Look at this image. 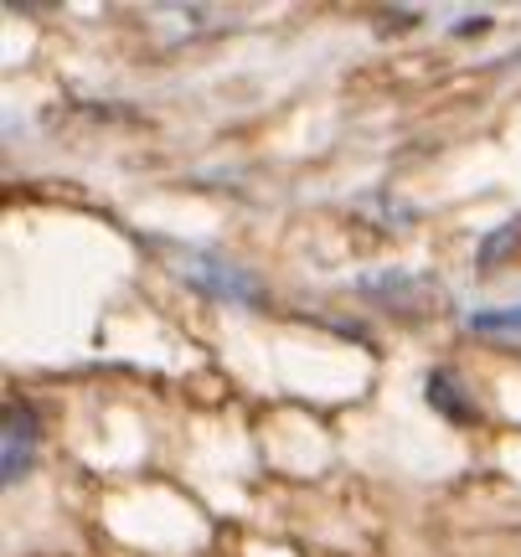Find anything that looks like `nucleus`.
Returning <instances> with one entry per match:
<instances>
[{
  "label": "nucleus",
  "mask_w": 521,
  "mask_h": 557,
  "mask_svg": "<svg viewBox=\"0 0 521 557\" xmlns=\"http://www.w3.org/2000/svg\"><path fill=\"white\" fill-rule=\"evenodd\" d=\"M32 449H37V413L21 398L5 403V438H0V470H5V485H16L32 465Z\"/></svg>",
  "instance_id": "2"
},
{
  "label": "nucleus",
  "mask_w": 521,
  "mask_h": 557,
  "mask_svg": "<svg viewBox=\"0 0 521 557\" xmlns=\"http://www.w3.org/2000/svg\"><path fill=\"white\" fill-rule=\"evenodd\" d=\"M470 331H491V336H521V310H475Z\"/></svg>",
  "instance_id": "4"
},
{
  "label": "nucleus",
  "mask_w": 521,
  "mask_h": 557,
  "mask_svg": "<svg viewBox=\"0 0 521 557\" xmlns=\"http://www.w3.org/2000/svg\"><path fill=\"white\" fill-rule=\"evenodd\" d=\"M429 403H434L444 418H455V423H470V418H475V403L460 398V377H455V372H434V377H429Z\"/></svg>",
  "instance_id": "3"
},
{
  "label": "nucleus",
  "mask_w": 521,
  "mask_h": 557,
  "mask_svg": "<svg viewBox=\"0 0 521 557\" xmlns=\"http://www.w3.org/2000/svg\"><path fill=\"white\" fill-rule=\"evenodd\" d=\"M181 278H191L207 295L233 299V305H253V299H259V284H253V278L243 274V269H233L227 259H212V253H191V259L181 263Z\"/></svg>",
  "instance_id": "1"
}]
</instances>
